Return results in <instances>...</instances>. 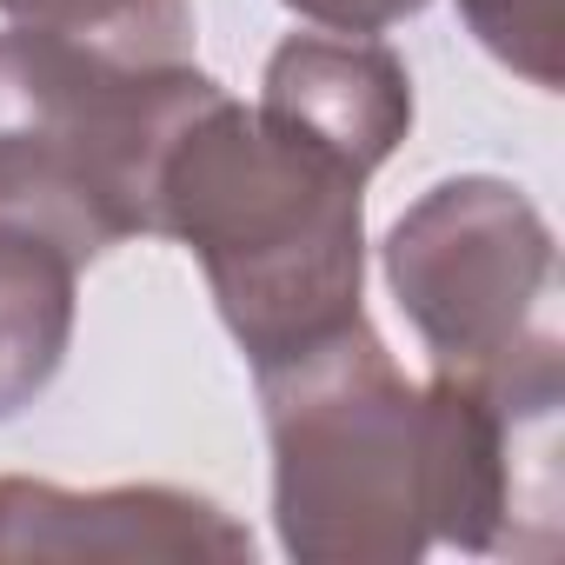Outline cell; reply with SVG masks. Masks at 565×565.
Returning <instances> with one entry per match:
<instances>
[{"label":"cell","instance_id":"6","mask_svg":"<svg viewBox=\"0 0 565 565\" xmlns=\"http://www.w3.org/2000/svg\"><path fill=\"white\" fill-rule=\"evenodd\" d=\"M259 114L373 173L413 127V81L366 34H294L266 61Z\"/></svg>","mask_w":565,"mask_h":565},{"label":"cell","instance_id":"10","mask_svg":"<svg viewBox=\"0 0 565 565\" xmlns=\"http://www.w3.org/2000/svg\"><path fill=\"white\" fill-rule=\"evenodd\" d=\"M287 8L327 34H386L393 21L419 14L426 0H287Z\"/></svg>","mask_w":565,"mask_h":565},{"label":"cell","instance_id":"4","mask_svg":"<svg viewBox=\"0 0 565 565\" xmlns=\"http://www.w3.org/2000/svg\"><path fill=\"white\" fill-rule=\"evenodd\" d=\"M552 233L539 206L486 173L433 186L386 239V279L452 380H512L558 360Z\"/></svg>","mask_w":565,"mask_h":565},{"label":"cell","instance_id":"7","mask_svg":"<svg viewBox=\"0 0 565 565\" xmlns=\"http://www.w3.org/2000/svg\"><path fill=\"white\" fill-rule=\"evenodd\" d=\"M74 259L47 239L0 233V419L21 413L67 360Z\"/></svg>","mask_w":565,"mask_h":565},{"label":"cell","instance_id":"1","mask_svg":"<svg viewBox=\"0 0 565 565\" xmlns=\"http://www.w3.org/2000/svg\"><path fill=\"white\" fill-rule=\"evenodd\" d=\"M360 186L307 134L213 100L160 167V233L206 266L220 320L253 373L360 320Z\"/></svg>","mask_w":565,"mask_h":565},{"label":"cell","instance_id":"9","mask_svg":"<svg viewBox=\"0 0 565 565\" xmlns=\"http://www.w3.org/2000/svg\"><path fill=\"white\" fill-rule=\"evenodd\" d=\"M466 28L492 61L525 74L532 87H558V54H565V0H459Z\"/></svg>","mask_w":565,"mask_h":565},{"label":"cell","instance_id":"2","mask_svg":"<svg viewBox=\"0 0 565 565\" xmlns=\"http://www.w3.org/2000/svg\"><path fill=\"white\" fill-rule=\"evenodd\" d=\"M220 100L186 61H120L47 28L0 34V233L74 266L160 233V167Z\"/></svg>","mask_w":565,"mask_h":565},{"label":"cell","instance_id":"5","mask_svg":"<svg viewBox=\"0 0 565 565\" xmlns=\"http://www.w3.org/2000/svg\"><path fill=\"white\" fill-rule=\"evenodd\" d=\"M253 539L213 499L173 486L61 492L0 479V558H246Z\"/></svg>","mask_w":565,"mask_h":565},{"label":"cell","instance_id":"3","mask_svg":"<svg viewBox=\"0 0 565 565\" xmlns=\"http://www.w3.org/2000/svg\"><path fill=\"white\" fill-rule=\"evenodd\" d=\"M273 433V512L294 558L399 565L439 539V406L366 313L259 373Z\"/></svg>","mask_w":565,"mask_h":565},{"label":"cell","instance_id":"8","mask_svg":"<svg viewBox=\"0 0 565 565\" xmlns=\"http://www.w3.org/2000/svg\"><path fill=\"white\" fill-rule=\"evenodd\" d=\"M14 28H47L120 61H186L193 14L186 0H0Z\"/></svg>","mask_w":565,"mask_h":565}]
</instances>
